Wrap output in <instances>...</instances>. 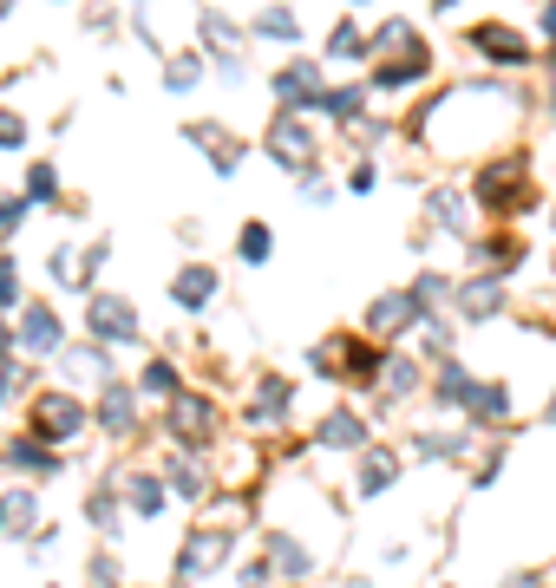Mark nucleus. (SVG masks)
Instances as JSON below:
<instances>
[{
	"label": "nucleus",
	"mask_w": 556,
	"mask_h": 588,
	"mask_svg": "<svg viewBox=\"0 0 556 588\" xmlns=\"http://www.w3.org/2000/svg\"><path fill=\"white\" fill-rule=\"evenodd\" d=\"M478 46H485L492 59H511V65L524 59V39H518V33H505V26H478Z\"/></svg>",
	"instance_id": "obj_1"
},
{
	"label": "nucleus",
	"mask_w": 556,
	"mask_h": 588,
	"mask_svg": "<svg viewBox=\"0 0 556 588\" xmlns=\"http://www.w3.org/2000/svg\"><path fill=\"white\" fill-rule=\"evenodd\" d=\"M92 321H98L105 334H131V314H125V301H92Z\"/></svg>",
	"instance_id": "obj_2"
},
{
	"label": "nucleus",
	"mask_w": 556,
	"mask_h": 588,
	"mask_svg": "<svg viewBox=\"0 0 556 588\" xmlns=\"http://www.w3.org/2000/svg\"><path fill=\"white\" fill-rule=\"evenodd\" d=\"M210 295V268H184L177 275V301H203Z\"/></svg>",
	"instance_id": "obj_3"
},
{
	"label": "nucleus",
	"mask_w": 556,
	"mask_h": 588,
	"mask_svg": "<svg viewBox=\"0 0 556 588\" xmlns=\"http://www.w3.org/2000/svg\"><path fill=\"white\" fill-rule=\"evenodd\" d=\"M39 412H46V432H72V425H79V412H72L66 399H46ZM39 412H33V419H39Z\"/></svg>",
	"instance_id": "obj_4"
},
{
	"label": "nucleus",
	"mask_w": 556,
	"mask_h": 588,
	"mask_svg": "<svg viewBox=\"0 0 556 588\" xmlns=\"http://www.w3.org/2000/svg\"><path fill=\"white\" fill-rule=\"evenodd\" d=\"M275 144H282V157H288V164H301V157H308V131H295V124H282V131H275Z\"/></svg>",
	"instance_id": "obj_5"
},
{
	"label": "nucleus",
	"mask_w": 556,
	"mask_h": 588,
	"mask_svg": "<svg viewBox=\"0 0 556 588\" xmlns=\"http://www.w3.org/2000/svg\"><path fill=\"white\" fill-rule=\"evenodd\" d=\"M26 340H33V347H52V340H59L52 314H33V321H26Z\"/></svg>",
	"instance_id": "obj_6"
},
{
	"label": "nucleus",
	"mask_w": 556,
	"mask_h": 588,
	"mask_svg": "<svg viewBox=\"0 0 556 588\" xmlns=\"http://www.w3.org/2000/svg\"><path fill=\"white\" fill-rule=\"evenodd\" d=\"M13 465H20V471H52V458L33 452V445H13Z\"/></svg>",
	"instance_id": "obj_7"
},
{
	"label": "nucleus",
	"mask_w": 556,
	"mask_h": 588,
	"mask_svg": "<svg viewBox=\"0 0 556 588\" xmlns=\"http://www.w3.org/2000/svg\"><path fill=\"white\" fill-rule=\"evenodd\" d=\"M334 52H341V59H354V52H367V39H360L354 26H341V33H334Z\"/></svg>",
	"instance_id": "obj_8"
},
{
	"label": "nucleus",
	"mask_w": 556,
	"mask_h": 588,
	"mask_svg": "<svg viewBox=\"0 0 556 588\" xmlns=\"http://www.w3.org/2000/svg\"><path fill=\"white\" fill-rule=\"evenodd\" d=\"M262 249H269V229H242V255L262 262Z\"/></svg>",
	"instance_id": "obj_9"
},
{
	"label": "nucleus",
	"mask_w": 556,
	"mask_h": 588,
	"mask_svg": "<svg viewBox=\"0 0 556 588\" xmlns=\"http://www.w3.org/2000/svg\"><path fill=\"white\" fill-rule=\"evenodd\" d=\"M256 26H262V33H295V20H288V13H282V7H275V13H262V20H256Z\"/></svg>",
	"instance_id": "obj_10"
},
{
	"label": "nucleus",
	"mask_w": 556,
	"mask_h": 588,
	"mask_svg": "<svg viewBox=\"0 0 556 588\" xmlns=\"http://www.w3.org/2000/svg\"><path fill=\"white\" fill-rule=\"evenodd\" d=\"M0 144H20V118H7V111H0Z\"/></svg>",
	"instance_id": "obj_11"
}]
</instances>
